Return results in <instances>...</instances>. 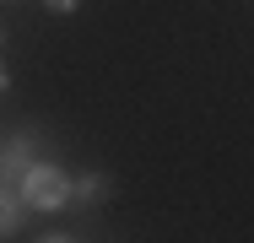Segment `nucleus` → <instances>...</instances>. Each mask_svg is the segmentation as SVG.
I'll return each instance as SVG.
<instances>
[{"label":"nucleus","mask_w":254,"mask_h":243,"mask_svg":"<svg viewBox=\"0 0 254 243\" xmlns=\"http://www.w3.org/2000/svg\"><path fill=\"white\" fill-rule=\"evenodd\" d=\"M16 189H22V200H27V205L54 211V205H65V200H70V179H65L60 168H44V162L33 168V162H27V173L16 179Z\"/></svg>","instance_id":"obj_1"},{"label":"nucleus","mask_w":254,"mask_h":243,"mask_svg":"<svg viewBox=\"0 0 254 243\" xmlns=\"http://www.w3.org/2000/svg\"><path fill=\"white\" fill-rule=\"evenodd\" d=\"M5 87H11V76H5V70H0V92H5Z\"/></svg>","instance_id":"obj_6"},{"label":"nucleus","mask_w":254,"mask_h":243,"mask_svg":"<svg viewBox=\"0 0 254 243\" xmlns=\"http://www.w3.org/2000/svg\"><path fill=\"white\" fill-rule=\"evenodd\" d=\"M103 189H108V179H103V173H87L81 184H70V194H81V200H98Z\"/></svg>","instance_id":"obj_4"},{"label":"nucleus","mask_w":254,"mask_h":243,"mask_svg":"<svg viewBox=\"0 0 254 243\" xmlns=\"http://www.w3.org/2000/svg\"><path fill=\"white\" fill-rule=\"evenodd\" d=\"M16 222H22V200L11 194V184H0V238L16 233Z\"/></svg>","instance_id":"obj_3"},{"label":"nucleus","mask_w":254,"mask_h":243,"mask_svg":"<svg viewBox=\"0 0 254 243\" xmlns=\"http://www.w3.org/2000/svg\"><path fill=\"white\" fill-rule=\"evenodd\" d=\"M22 173H27V141H11L0 151V184H16Z\"/></svg>","instance_id":"obj_2"},{"label":"nucleus","mask_w":254,"mask_h":243,"mask_svg":"<svg viewBox=\"0 0 254 243\" xmlns=\"http://www.w3.org/2000/svg\"><path fill=\"white\" fill-rule=\"evenodd\" d=\"M44 5H54V11H76V0H44Z\"/></svg>","instance_id":"obj_5"}]
</instances>
